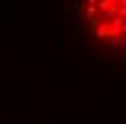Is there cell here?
<instances>
[{
	"mask_svg": "<svg viewBox=\"0 0 126 124\" xmlns=\"http://www.w3.org/2000/svg\"><path fill=\"white\" fill-rule=\"evenodd\" d=\"M80 22L100 46L126 54V0H78Z\"/></svg>",
	"mask_w": 126,
	"mask_h": 124,
	"instance_id": "cell-1",
	"label": "cell"
}]
</instances>
